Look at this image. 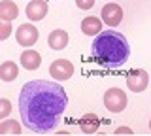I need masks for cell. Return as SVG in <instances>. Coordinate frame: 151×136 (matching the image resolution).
<instances>
[{"label": "cell", "mask_w": 151, "mask_h": 136, "mask_svg": "<svg viewBox=\"0 0 151 136\" xmlns=\"http://www.w3.org/2000/svg\"><path fill=\"white\" fill-rule=\"evenodd\" d=\"M100 127V117L96 114H85L81 119H79V129H81L83 134H93L98 130Z\"/></svg>", "instance_id": "8fae6325"}, {"label": "cell", "mask_w": 151, "mask_h": 136, "mask_svg": "<svg viewBox=\"0 0 151 136\" xmlns=\"http://www.w3.org/2000/svg\"><path fill=\"white\" fill-rule=\"evenodd\" d=\"M149 85V76L145 70H130L127 74V87L132 93H142Z\"/></svg>", "instance_id": "277c9868"}, {"label": "cell", "mask_w": 151, "mask_h": 136, "mask_svg": "<svg viewBox=\"0 0 151 136\" xmlns=\"http://www.w3.org/2000/svg\"><path fill=\"white\" fill-rule=\"evenodd\" d=\"M100 15H102V21L106 23L108 27H117L123 21V10H121L119 4H115V2H108L106 6L102 8Z\"/></svg>", "instance_id": "52a82bcc"}, {"label": "cell", "mask_w": 151, "mask_h": 136, "mask_svg": "<svg viewBox=\"0 0 151 136\" xmlns=\"http://www.w3.org/2000/svg\"><path fill=\"white\" fill-rule=\"evenodd\" d=\"M9 112H12V104H9V100H8V98H2V100H0V119H6Z\"/></svg>", "instance_id": "2e32d148"}, {"label": "cell", "mask_w": 151, "mask_h": 136, "mask_svg": "<svg viewBox=\"0 0 151 136\" xmlns=\"http://www.w3.org/2000/svg\"><path fill=\"white\" fill-rule=\"evenodd\" d=\"M76 6L79 10H91L94 6V0H76Z\"/></svg>", "instance_id": "ac0fdd59"}, {"label": "cell", "mask_w": 151, "mask_h": 136, "mask_svg": "<svg viewBox=\"0 0 151 136\" xmlns=\"http://www.w3.org/2000/svg\"><path fill=\"white\" fill-rule=\"evenodd\" d=\"M47 44H49L51 49L55 51H60L64 49L66 45H68V32L63 30V29H57L49 34V38H47Z\"/></svg>", "instance_id": "9c48e42d"}, {"label": "cell", "mask_w": 151, "mask_h": 136, "mask_svg": "<svg viewBox=\"0 0 151 136\" xmlns=\"http://www.w3.org/2000/svg\"><path fill=\"white\" fill-rule=\"evenodd\" d=\"M104 106L113 114H121L127 108V95L119 87H111L104 93Z\"/></svg>", "instance_id": "3957f363"}, {"label": "cell", "mask_w": 151, "mask_h": 136, "mask_svg": "<svg viewBox=\"0 0 151 136\" xmlns=\"http://www.w3.org/2000/svg\"><path fill=\"white\" fill-rule=\"evenodd\" d=\"M66 104L68 96L63 85L45 79L25 83L19 95V112L23 123L40 134L49 132L59 125Z\"/></svg>", "instance_id": "6da1fadb"}, {"label": "cell", "mask_w": 151, "mask_h": 136, "mask_svg": "<svg viewBox=\"0 0 151 136\" xmlns=\"http://www.w3.org/2000/svg\"><path fill=\"white\" fill-rule=\"evenodd\" d=\"M19 15V8L12 0H2L0 2V19L2 21H13Z\"/></svg>", "instance_id": "4fadbf2b"}, {"label": "cell", "mask_w": 151, "mask_h": 136, "mask_svg": "<svg viewBox=\"0 0 151 136\" xmlns=\"http://www.w3.org/2000/svg\"><path fill=\"white\" fill-rule=\"evenodd\" d=\"M81 32L85 36H98L102 32V19H98V17H85L81 21Z\"/></svg>", "instance_id": "30bf717a"}, {"label": "cell", "mask_w": 151, "mask_h": 136, "mask_svg": "<svg viewBox=\"0 0 151 136\" xmlns=\"http://www.w3.org/2000/svg\"><path fill=\"white\" fill-rule=\"evenodd\" d=\"M17 74H19V68H17L15 63H12V60L2 63V66H0V78L4 81H13L17 78Z\"/></svg>", "instance_id": "5bb4252c"}, {"label": "cell", "mask_w": 151, "mask_h": 136, "mask_svg": "<svg viewBox=\"0 0 151 136\" xmlns=\"http://www.w3.org/2000/svg\"><path fill=\"white\" fill-rule=\"evenodd\" d=\"M15 40L19 45H25V47H28V45H34L38 42V29L34 25H30V23H25V25H21L15 32Z\"/></svg>", "instance_id": "8992f818"}, {"label": "cell", "mask_w": 151, "mask_h": 136, "mask_svg": "<svg viewBox=\"0 0 151 136\" xmlns=\"http://www.w3.org/2000/svg\"><path fill=\"white\" fill-rule=\"evenodd\" d=\"M9 34H12V25H9V21H2V27H0V40H6Z\"/></svg>", "instance_id": "e0dca14e"}, {"label": "cell", "mask_w": 151, "mask_h": 136, "mask_svg": "<svg viewBox=\"0 0 151 136\" xmlns=\"http://www.w3.org/2000/svg\"><path fill=\"white\" fill-rule=\"evenodd\" d=\"M149 129H151V121H149Z\"/></svg>", "instance_id": "ffe728a7"}, {"label": "cell", "mask_w": 151, "mask_h": 136, "mask_svg": "<svg viewBox=\"0 0 151 136\" xmlns=\"http://www.w3.org/2000/svg\"><path fill=\"white\" fill-rule=\"evenodd\" d=\"M0 132L2 134H8V132H12V134H19L21 132V125L17 123V121H2V125H0Z\"/></svg>", "instance_id": "9a60e30c"}, {"label": "cell", "mask_w": 151, "mask_h": 136, "mask_svg": "<svg viewBox=\"0 0 151 136\" xmlns=\"http://www.w3.org/2000/svg\"><path fill=\"white\" fill-rule=\"evenodd\" d=\"M49 74L57 79V81H66V79L72 78L74 66H72V63H70V60H66V59H57V60L51 63Z\"/></svg>", "instance_id": "5b68a950"}, {"label": "cell", "mask_w": 151, "mask_h": 136, "mask_svg": "<svg viewBox=\"0 0 151 136\" xmlns=\"http://www.w3.org/2000/svg\"><path fill=\"white\" fill-rule=\"evenodd\" d=\"M93 57L108 68H117L129 60L130 45L127 38L117 30H102L94 38L91 47Z\"/></svg>", "instance_id": "7a4b0ae2"}, {"label": "cell", "mask_w": 151, "mask_h": 136, "mask_svg": "<svg viewBox=\"0 0 151 136\" xmlns=\"http://www.w3.org/2000/svg\"><path fill=\"white\" fill-rule=\"evenodd\" d=\"M21 64H23L27 70H36V68L42 64L40 53H38V51H34V49H25V51L21 53Z\"/></svg>", "instance_id": "7c38bea8"}, {"label": "cell", "mask_w": 151, "mask_h": 136, "mask_svg": "<svg viewBox=\"0 0 151 136\" xmlns=\"http://www.w3.org/2000/svg\"><path fill=\"white\" fill-rule=\"evenodd\" d=\"M47 2L45 0H30L27 6V17L30 21H42L47 15Z\"/></svg>", "instance_id": "ba28073f"}, {"label": "cell", "mask_w": 151, "mask_h": 136, "mask_svg": "<svg viewBox=\"0 0 151 136\" xmlns=\"http://www.w3.org/2000/svg\"><path fill=\"white\" fill-rule=\"evenodd\" d=\"M117 134H132V130L129 129V127H119V129H115Z\"/></svg>", "instance_id": "d6986e66"}]
</instances>
